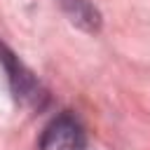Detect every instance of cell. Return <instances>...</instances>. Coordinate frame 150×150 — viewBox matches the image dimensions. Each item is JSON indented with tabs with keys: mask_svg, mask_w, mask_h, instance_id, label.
<instances>
[{
	"mask_svg": "<svg viewBox=\"0 0 150 150\" xmlns=\"http://www.w3.org/2000/svg\"><path fill=\"white\" fill-rule=\"evenodd\" d=\"M0 63H2L5 73H7L9 87H12L14 96H16V101L23 103V105H40L42 98H45V94H42V89H40V82H38V80L33 77V73L19 61V56H16L9 47H5L2 42H0Z\"/></svg>",
	"mask_w": 150,
	"mask_h": 150,
	"instance_id": "cell-1",
	"label": "cell"
},
{
	"mask_svg": "<svg viewBox=\"0 0 150 150\" xmlns=\"http://www.w3.org/2000/svg\"><path fill=\"white\" fill-rule=\"evenodd\" d=\"M84 145L87 136L82 124L73 115L63 112L45 127L38 150H84Z\"/></svg>",
	"mask_w": 150,
	"mask_h": 150,
	"instance_id": "cell-2",
	"label": "cell"
},
{
	"mask_svg": "<svg viewBox=\"0 0 150 150\" xmlns=\"http://www.w3.org/2000/svg\"><path fill=\"white\" fill-rule=\"evenodd\" d=\"M59 2H61L63 9L70 14V19H73L75 23H80L82 28H87V30H96V28H98V23H101L98 12H96L87 0H59Z\"/></svg>",
	"mask_w": 150,
	"mask_h": 150,
	"instance_id": "cell-3",
	"label": "cell"
}]
</instances>
